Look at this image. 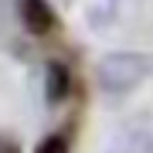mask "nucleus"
<instances>
[{"instance_id":"obj_1","label":"nucleus","mask_w":153,"mask_h":153,"mask_svg":"<svg viewBox=\"0 0 153 153\" xmlns=\"http://www.w3.org/2000/svg\"><path fill=\"white\" fill-rule=\"evenodd\" d=\"M153 75V58L140 51H109L95 61V82L105 95H126Z\"/></svg>"},{"instance_id":"obj_2","label":"nucleus","mask_w":153,"mask_h":153,"mask_svg":"<svg viewBox=\"0 0 153 153\" xmlns=\"http://www.w3.org/2000/svg\"><path fill=\"white\" fill-rule=\"evenodd\" d=\"M17 17H21L27 34H48L55 27V7L48 0H17Z\"/></svg>"},{"instance_id":"obj_3","label":"nucleus","mask_w":153,"mask_h":153,"mask_svg":"<svg viewBox=\"0 0 153 153\" xmlns=\"http://www.w3.org/2000/svg\"><path fill=\"white\" fill-rule=\"evenodd\" d=\"M68 95H71V71H68L65 61L51 58L44 65V99H48V105H58Z\"/></svg>"},{"instance_id":"obj_4","label":"nucleus","mask_w":153,"mask_h":153,"mask_svg":"<svg viewBox=\"0 0 153 153\" xmlns=\"http://www.w3.org/2000/svg\"><path fill=\"white\" fill-rule=\"evenodd\" d=\"M34 153H68V140L58 136V133H51V136H44L38 146H34Z\"/></svg>"},{"instance_id":"obj_5","label":"nucleus","mask_w":153,"mask_h":153,"mask_svg":"<svg viewBox=\"0 0 153 153\" xmlns=\"http://www.w3.org/2000/svg\"><path fill=\"white\" fill-rule=\"evenodd\" d=\"M0 153H21L17 140H10V136H4V133H0Z\"/></svg>"}]
</instances>
